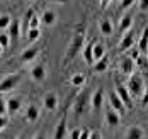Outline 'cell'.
I'll return each instance as SVG.
<instances>
[{"mask_svg":"<svg viewBox=\"0 0 148 139\" xmlns=\"http://www.w3.org/2000/svg\"><path fill=\"white\" fill-rule=\"evenodd\" d=\"M85 36H87V29H85V24L84 20L77 26L73 36H72V41H70V46L66 47V53H65V58H63V66H66L68 63H72L78 56V53L84 49V43H85Z\"/></svg>","mask_w":148,"mask_h":139,"instance_id":"6da1fadb","label":"cell"},{"mask_svg":"<svg viewBox=\"0 0 148 139\" xmlns=\"http://www.w3.org/2000/svg\"><path fill=\"white\" fill-rule=\"evenodd\" d=\"M128 90H130V93H131V97H134V98H141L143 97V93H145V83H143V78L140 77V75H136V73H133L131 77H130V80H128Z\"/></svg>","mask_w":148,"mask_h":139,"instance_id":"7a4b0ae2","label":"cell"},{"mask_svg":"<svg viewBox=\"0 0 148 139\" xmlns=\"http://www.w3.org/2000/svg\"><path fill=\"white\" fill-rule=\"evenodd\" d=\"M87 105H89V90H82V92L77 95L73 102V114L75 117H80L85 114L87 110Z\"/></svg>","mask_w":148,"mask_h":139,"instance_id":"3957f363","label":"cell"},{"mask_svg":"<svg viewBox=\"0 0 148 139\" xmlns=\"http://www.w3.org/2000/svg\"><path fill=\"white\" fill-rule=\"evenodd\" d=\"M21 80H22L21 73H12V75H7V77L0 81V93L12 92L15 87L21 83Z\"/></svg>","mask_w":148,"mask_h":139,"instance_id":"277c9868","label":"cell"},{"mask_svg":"<svg viewBox=\"0 0 148 139\" xmlns=\"http://www.w3.org/2000/svg\"><path fill=\"white\" fill-rule=\"evenodd\" d=\"M116 93H118L119 98L123 100L124 107L128 108V110H131V108H133V97H131V93L128 90V87H124L123 83L116 81Z\"/></svg>","mask_w":148,"mask_h":139,"instance_id":"5b68a950","label":"cell"},{"mask_svg":"<svg viewBox=\"0 0 148 139\" xmlns=\"http://www.w3.org/2000/svg\"><path fill=\"white\" fill-rule=\"evenodd\" d=\"M134 44V32L133 29H130L128 32H124L123 34V39L119 41V51L123 53V51H128V49H131Z\"/></svg>","mask_w":148,"mask_h":139,"instance_id":"8992f818","label":"cell"},{"mask_svg":"<svg viewBox=\"0 0 148 139\" xmlns=\"http://www.w3.org/2000/svg\"><path fill=\"white\" fill-rule=\"evenodd\" d=\"M109 102H111V107L114 108V110L118 112L121 117L126 114V110H128V108L124 107L123 100H121V98L118 97V93H116V92H111V95H109Z\"/></svg>","mask_w":148,"mask_h":139,"instance_id":"52a82bcc","label":"cell"},{"mask_svg":"<svg viewBox=\"0 0 148 139\" xmlns=\"http://www.w3.org/2000/svg\"><path fill=\"white\" fill-rule=\"evenodd\" d=\"M43 105H45V108L49 110V112L56 110V107H58V95L55 92H48L45 95V98H43Z\"/></svg>","mask_w":148,"mask_h":139,"instance_id":"ba28073f","label":"cell"},{"mask_svg":"<svg viewBox=\"0 0 148 139\" xmlns=\"http://www.w3.org/2000/svg\"><path fill=\"white\" fill-rule=\"evenodd\" d=\"M31 78L34 81H45L46 78V66L43 63H38L31 68Z\"/></svg>","mask_w":148,"mask_h":139,"instance_id":"9c48e42d","label":"cell"},{"mask_svg":"<svg viewBox=\"0 0 148 139\" xmlns=\"http://www.w3.org/2000/svg\"><path fill=\"white\" fill-rule=\"evenodd\" d=\"M102 104H104V88L99 87L95 92L92 93V97H90V105H92L94 110H99L102 107Z\"/></svg>","mask_w":148,"mask_h":139,"instance_id":"30bf717a","label":"cell"},{"mask_svg":"<svg viewBox=\"0 0 148 139\" xmlns=\"http://www.w3.org/2000/svg\"><path fill=\"white\" fill-rule=\"evenodd\" d=\"M21 32H22L21 20L12 19L10 26H9V36H10V41H12V43H17V41H19V37H21Z\"/></svg>","mask_w":148,"mask_h":139,"instance_id":"8fae6325","label":"cell"},{"mask_svg":"<svg viewBox=\"0 0 148 139\" xmlns=\"http://www.w3.org/2000/svg\"><path fill=\"white\" fill-rule=\"evenodd\" d=\"M38 54H39V47L38 46H29L27 49L22 51V54H21V61L22 63H31L32 60L38 58Z\"/></svg>","mask_w":148,"mask_h":139,"instance_id":"7c38bea8","label":"cell"},{"mask_svg":"<svg viewBox=\"0 0 148 139\" xmlns=\"http://www.w3.org/2000/svg\"><path fill=\"white\" fill-rule=\"evenodd\" d=\"M131 26H133V14L131 12H126L124 16L121 17V20H119V34L128 32L131 29Z\"/></svg>","mask_w":148,"mask_h":139,"instance_id":"4fadbf2b","label":"cell"},{"mask_svg":"<svg viewBox=\"0 0 148 139\" xmlns=\"http://www.w3.org/2000/svg\"><path fill=\"white\" fill-rule=\"evenodd\" d=\"M21 107H22V98L21 97H10L7 100V114L14 115L15 112H19Z\"/></svg>","mask_w":148,"mask_h":139,"instance_id":"5bb4252c","label":"cell"},{"mask_svg":"<svg viewBox=\"0 0 148 139\" xmlns=\"http://www.w3.org/2000/svg\"><path fill=\"white\" fill-rule=\"evenodd\" d=\"M119 121H121V115H119L112 107L106 112V124H107L109 127H116V125L119 124Z\"/></svg>","mask_w":148,"mask_h":139,"instance_id":"9a60e30c","label":"cell"},{"mask_svg":"<svg viewBox=\"0 0 148 139\" xmlns=\"http://www.w3.org/2000/svg\"><path fill=\"white\" fill-rule=\"evenodd\" d=\"M143 136H145V132L140 125H131V127H128L124 139H143Z\"/></svg>","mask_w":148,"mask_h":139,"instance_id":"2e32d148","label":"cell"},{"mask_svg":"<svg viewBox=\"0 0 148 139\" xmlns=\"http://www.w3.org/2000/svg\"><path fill=\"white\" fill-rule=\"evenodd\" d=\"M99 31H101L102 36H111V34H112L114 27H112L111 19H101V20H99Z\"/></svg>","mask_w":148,"mask_h":139,"instance_id":"e0dca14e","label":"cell"},{"mask_svg":"<svg viewBox=\"0 0 148 139\" xmlns=\"http://www.w3.org/2000/svg\"><path fill=\"white\" fill-rule=\"evenodd\" d=\"M82 54H84V60L87 61V64H94V41H90L87 46H84V49H82Z\"/></svg>","mask_w":148,"mask_h":139,"instance_id":"ac0fdd59","label":"cell"},{"mask_svg":"<svg viewBox=\"0 0 148 139\" xmlns=\"http://www.w3.org/2000/svg\"><path fill=\"white\" fill-rule=\"evenodd\" d=\"M121 71L126 75V77H131L134 73V61L131 58H124L121 61Z\"/></svg>","mask_w":148,"mask_h":139,"instance_id":"d6986e66","label":"cell"},{"mask_svg":"<svg viewBox=\"0 0 148 139\" xmlns=\"http://www.w3.org/2000/svg\"><path fill=\"white\" fill-rule=\"evenodd\" d=\"M66 136V117H63L58 122V125L55 127V136L53 139H65Z\"/></svg>","mask_w":148,"mask_h":139,"instance_id":"ffe728a7","label":"cell"},{"mask_svg":"<svg viewBox=\"0 0 148 139\" xmlns=\"http://www.w3.org/2000/svg\"><path fill=\"white\" fill-rule=\"evenodd\" d=\"M39 115H41V112H39V108L36 107L34 104H31L29 107L26 108V119H27V122H36L39 119Z\"/></svg>","mask_w":148,"mask_h":139,"instance_id":"44dd1931","label":"cell"},{"mask_svg":"<svg viewBox=\"0 0 148 139\" xmlns=\"http://www.w3.org/2000/svg\"><path fill=\"white\" fill-rule=\"evenodd\" d=\"M56 19H58V16H56L55 10H45L43 16H41V22H43L45 26H53V24L56 22Z\"/></svg>","mask_w":148,"mask_h":139,"instance_id":"7402d4cb","label":"cell"},{"mask_svg":"<svg viewBox=\"0 0 148 139\" xmlns=\"http://www.w3.org/2000/svg\"><path fill=\"white\" fill-rule=\"evenodd\" d=\"M107 66H109V58L107 56H102L99 61L94 63V71L95 73H104L107 70Z\"/></svg>","mask_w":148,"mask_h":139,"instance_id":"603a6c76","label":"cell"},{"mask_svg":"<svg viewBox=\"0 0 148 139\" xmlns=\"http://www.w3.org/2000/svg\"><path fill=\"white\" fill-rule=\"evenodd\" d=\"M32 16H34V10L29 9V10L24 14L22 20H21V27H22V32H24V34H27V31H29V22H31V19H32Z\"/></svg>","mask_w":148,"mask_h":139,"instance_id":"cb8c5ba5","label":"cell"},{"mask_svg":"<svg viewBox=\"0 0 148 139\" xmlns=\"http://www.w3.org/2000/svg\"><path fill=\"white\" fill-rule=\"evenodd\" d=\"M85 81H87V77H85L84 73H77V75H73V77H72V80H70L72 87H75V88L84 87V85H85Z\"/></svg>","mask_w":148,"mask_h":139,"instance_id":"d4e9b609","label":"cell"},{"mask_svg":"<svg viewBox=\"0 0 148 139\" xmlns=\"http://www.w3.org/2000/svg\"><path fill=\"white\" fill-rule=\"evenodd\" d=\"M138 49L143 51V53L148 51V27H145L143 32H141V37H140V43H138Z\"/></svg>","mask_w":148,"mask_h":139,"instance_id":"484cf974","label":"cell"},{"mask_svg":"<svg viewBox=\"0 0 148 139\" xmlns=\"http://www.w3.org/2000/svg\"><path fill=\"white\" fill-rule=\"evenodd\" d=\"M104 54V46L101 43H97V41H94V61H99Z\"/></svg>","mask_w":148,"mask_h":139,"instance_id":"4316f807","label":"cell"},{"mask_svg":"<svg viewBox=\"0 0 148 139\" xmlns=\"http://www.w3.org/2000/svg\"><path fill=\"white\" fill-rule=\"evenodd\" d=\"M26 36H27L29 43H34V41H38V39L41 37V27H39V29H29Z\"/></svg>","mask_w":148,"mask_h":139,"instance_id":"83f0119b","label":"cell"},{"mask_svg":"<svg viewBox=\"0 0 148 139\" xmlns=\"http://www.w3.org/2000/svg\"><path fill=\"white\" fill-rule=\"evenodd\" d=\"M10 22H12L10 16H7V14H2V16H0V29H9Z\"/></svg>","mask_w":148,"mask_h":139,"instance_id":"f1b7e54d","label":"cell"},{"mask_svg":"<svg viewBox=\"0 0 148 139\" xmlns=\"http://www.w3.org/2000/svg\"><path fill=\"white\" fill-rule=\"evenodd\" d=\"M9 44H10V36L9 34H0V46L5 49Z\"/></svg>","mask_w":148,"mask_h":139,"instance_id":"f546056e","label":"cell"},{"mask_svg":"<svg viewBox=\"0 0 148 139\" xmlns=\"http://www.w3.org/2000/svg\"><path fill=\"white\" fill-rule=\"evenodd\" d=\"M39 24H41V22H39V17L34 14L32 19H31V22H29V29H39Z\"/></svg>","mask_w":148,"mask_h":139,"instance_id":"4dcf8cb0","label":"cell"},{"mask_svg":"<svg viewBox=\"0 0 148 139\" xmlns=\"http://www.w3.org/2000/svg\"><path fill=\"white\" fill-rule=\"evenodd\" d=\"M134 3V0H119V9H128Z\"/></svg>","mask_w":148,"mask_h":139,"instance_id":"1f68e13d","label":"cell"},{"mask_svg":"<svg viewBox=\"0 0 148 139\" xmlns=\"http://www.w3.org/2000/svg\"><path fill=\"white\" fill-rule=\"evenodd\" d=\"M90 132H92V131H90L89 127H84V129L80 131V139H89L90 138Z\"/></svg>","mask_w":148,"mask_h":139,"instance_id":"d6a6232c","label":"cell"},{"mask_svg":"<svg viewBox=\"0 0 148 139\" xmlns=\"http://www.w3.org/2000/svg\"><path fill=\"white\" fill-rule=\"evenodd\" d=\"M7 114V100L0 98V115H5Z\"/></svg>","mask_w":148,"mask_h":139,"instance_id":"836d02e7","label":"cell"},{"mask_svg":"<svg viewBox=\"0 0 148 139\" xmlns=\"http://www.w3.org/2000/svg\"><path fill=\"white\" fill-rule=\"evenodd\" d=\"M7 124H9V117H5V115H0V131H3V129L7 127Z\"/></svg>","mask_w":148,"mask_h":139,"instance_id":"e575fe53","label":"cell"},{"mask_svg":"<svg viewBox=\"0 0 148 139\" xmlns=\"http://www.w3.org/2000/svg\"><path fill=\"white\" fill-rule=\"evenodd\" d=\"M130 58H131L133 61H138V60H140V49H133V51H131V56H130Z\"/></svg>","mask_w":148,"mask_h":139,"instance_id":"d590c367","label":"cell"},{"mask_svg":"<svg viewBox=\"0 0 148 139\" xmlns=\"http://www.w3.org/2000/svg\"><path fill=\"white\" fill-rule=\"evenodd\" d=\"M141 105H143V107H147V105H148V88L145 90L143 97H141Z\"/></svg>","mask_w":148,"mask_h":139,"instance_id":"8d00e7d4","label":"cell"},{"mask_svg":"<svg viewBox=\"0 0 148 139\" xmlns=\"http://www.w3.org/2000/svg\"><path fill=\"white\" fill-rule=\"evenodd\" d=\"M80 131H82V129H73L72 134H70V138L72 139H80Z\"/></svg>","mask_w":148,"mask_h":139,"instance_id":"74e56055","label":"cell"},{"mask_svg":"<svg viewBox=\"0 0 148 139\" xmlns=\"http://www.w3.org/2000/svg\"><path fill=\"white\" fill-rule=\"evenodd\" d=\"M89 139H102V134H101L99 131H94V132H90V138Z\"/></svg>","mask_w":148,"mask_h":139,"instance_id":"f35d334b","label":"cell"},{"mask_svg":"<svg viewBox=\"0 0 148 139\" xmlns=\"http://www.w3.org/2000/svg\"><path fill=\"white\" fill-rule=\"evenodd\" d=\"M138 3H140V9L141 10H148V0H140Z\"/></svg>","mask_w":148,"mask_h":139,"instance_id":"ab89813d","label":"cell"},{"mask_svg":"<svg viewBox=\"0 0 148 139\" xmlns=\"http://www.w3.org/2000/svg\"><path fill=\"white\" fill-rule=\"evenodd\" d=\"M99 3H101V9H106L111 3V0H99Z\"/></svg>","mask_w":148,"mask_h":139,"instance_id":"60d3db41","label":"cell"},{"mask_svg":"<svg viewBox=\"0 0 148 139\" xmlns=\"http://www.w3.org/2000/svg\"><path fill=\"white\" fill-rule=\"evenodd\" d=\"M36 139H46V136L41 132V134H38V136H36Z\"/></svg>","mask_w":148,"mask_h":139,"instance_id":"b9f144b4","label":"cell"},{"mask_svg":"<svg viewBox=\"0 0 148 139\" xmlns=\"http://www.w3.org/2000/svg\"><path fill=\"white\" fill-rule=\"evenodd\" d=\"M15 139H27V138H26L24 134H19V136H17V138H15Z\"/></svg>","mask_w":148,"mask_h":139,"instance_id":"7bdbcfd3","label":"cell"},{"mask_svg":"<svg viewBox=\"0 0 148 139\" xmlns=\"http://www.w3.org/2000/svg\"><path fill=\"white\" fill-rule=\"evenodd\" d=\"M53 2H58V3H66L68 0H53Z\"/></svg>","mask_w":148,"mask_h":139,"instance_id":"ee69618b","label":"cell"},{"mask_svg":"<svg viewBox=\"0 0 148 139\" xmlns=\"http://www.w3.org/2000/svg\"><path fill=\"white\" fill-rule=\"evenodd\" d=\"M2 51H3V47H2V46H0V54H2Z\"/></svg>","mask_w":148,"mask_h":139,"instance_id":"f6af8a7d","label":"cell"},{"mask_svg":"<svg viewBox=\"0 0 148 139\" xmlns=\"http://www.w3.org/2000/svg\"><path fill=\"white\" fill-rule=\"evenodd\" d=\"M147 54H148V51H147Z\"/></svg>","mask_w":148,"mask_h":139,"instance_id":"bcb514c9","label":"cell"},{"mask_svg":"<svg viewBox=\"0 0 148 139\" xmlns=\"http://www.w3.org/2000/svg\"><path fill=\"white\" fill-rule=\"evenodd\" d=\"M31 2H32V0H31Z\"/></svg>","mask_w":148,"mask_h":139,"instance_id":"7dc6e473","label":"cell"}]
</instances>
